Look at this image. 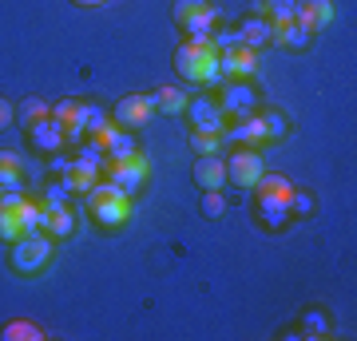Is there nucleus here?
Returning <instances> with one entry per match:
<instances>
[{"instance_id":"nucleus-10","label":"nucleus","mask_w":357,"mask_h":341,"mask_svg":"<svg viewBox=\"0 0 357 341\" xmlns=\"http://www.w3.org/2000/svg\"><path fill=\"white\" fill-rule=\"evenodd\" d=\"M255 218L266 230H286L294 222L290 199H274V195H255Z\"/></svg>"},{"instance_id":"nucleus-32","label":"nucleus","mask_w":357,"mask_h":341,"mask_svg":"<svg viewBox=\"0 0 357 341\" xmlns=\"http://www.w3.org/2000/svg\"><path fill=\"white\" fill-rule=\"evenodd\" d=\"M76 112H79V100H60L56 107H52V119L64 127V135H68V127L76 123Z\"/></svg>"},{"instance_id":"nucleus-37","label":"nucleus","mask_w":357,"mask_h":341,"mask_svg":"<svg viewBox=\"0 0 357 341\" xmlns=\"http://www.w3.org/2000/svg\"><path fill=\"white\" fill-rule=\"evenodd\" d=\"M52 179H60V175H72V159H64V151H56L52 155V163H48Z\"/></svg>"},{"instance_id":"nucleus-35","label":"nucleus","mask_w":357,"mask_h":341,"mask_svg":"<svg viewBox=\"0 0 357 341\" xmlns=\"http://www.w3.org/2000/svg\"><path fill=\"white\" fill-rule=\"evenodd\" d=\"M76 159H88V163H107V155H103V147H100V139H88V143H79V151H76Z\"/></svg>"},{"instance_id":"nucleus-24","label":"nucleus","mask_w":357,"mask_h":341,"mask_svg":"<svg viewBox=\"0 0 357 341\" xmlns=\"http://www.w3.org/2000/svg\"><path fill=\"white\" fill-rule=\"evenodd\" d=\"M16 218H20V227H24V234H36V230H44V227H48V206H44V202L24 199V206L16 211Z\"/></svg>"},{"instance_id":"nucleus-40","label":"nucleus","mask_w":357,"mask_h":341,"mask_svg":"<svg viewBox=\"0 0 357 341\" xmlns=\"http://www.w3.org/2000/svg\"><path fill=\"white\" fill-rule=\"evenodd\" d=\"M76 4H79V8H100L103 0H76Z\"/></svg>"},{"instance_id":"nucleus-11","label":"nucleus","mask_w":357,"mask_h":341,"mask_svg":"<svg viewBox=\"0 0 357 341\" xmlns=\"http://www.w3.org/2000/svg\"><path fill=\"white\" fill-rule=\"evenodd\" d=\"M294 24H302L306 32H326L333 24V0H298Z\"/></svg>"},{"instance_id":"nucleus-1","label":"nucleus","mask_w":357,"mask_h":341,"mask_svg":"<svg viewBox=\"0 0 357 341\" xmlns=\"http://www.w3.org/2000/svg\"><path fill=\"white\" fill-rule=\"evenodd\" d=\"M175 72L187 79V84H199V88L222 84V79H218V48L211 44V36L183 40L175 48Z\"/></svg>"},{"instance_id":"nucleus-2","label":"nucleus","mask_w":357,"mask_h":341,"mask_svg":"<svg viewBox=\"0 0 357 341\" xmlns=\"http://www.w3.org/2000/svg\"><path fill=\"white\" fill-rule=\"evenodd\" d=\"M52 234H44V230H36V234H20V238L13 242V254H8V266H13L20 278H32V274H40V270H48L52 262Z\"/></svg>"},{"instance_id":"nucleus-6","label":"nucleus","mask_w":357,"mask_h":341,"mask_svg":"<svg viewBox=\"0 0 357 341\" xmlns=\"http://www.w3.org/2000/svg\"><path fill=\"white\" fill-rule=\"evenodd\" d=\"M222 115L230 119H243V115H255L258 112V91L250 79H222V100H218Z\"/></svg>"},{"instance_id":"nucleus-28","label":"nucleus","mask_w":357,"mask_h":341,"mask_svg":"<svg viewBox=\"0 0 357 341\" xmlns=\"http://www.w3.org/2000/svg\"><path fill=\"white\" fill-rule=\"evenodd\" d=\"M255 195H274V199H290L294 195V183L286 175H262L255 183Z\"/></svg>"},{"instance_id":"nucleus-21","label":"nucleus","mask_w":357,"mask_h":341,"mask_svg":"<svg viewBox=\"0 0 357 341\" xmlns=\"http://www.w3.org/2000/svg\"><path fill=\"white\" fill-rule=\"evenodd\" d=\"M147 100H151V107L159 115H183L191 96H183L178 88H155V91H147Z\"/></svg>"},{"instance_id":"nucleus-38","label":"nucleus","mask_w":357,"mask_h":341,"mask_svg":"<svg viewBox=\"0 0 357 341\" xmlns=\"http://www.w3.org/2000/svg\"><path fill=\"white\" fill-rule=\"evenodd\" d=\"M13 123H16V107L4 100V96H0V131H8Z\"/></svg>"},{"instance_id":"nucleus-26","label":"nucleus","mask_w":357,"mask_h":341,"mask_svg":"<svg viewBox=\"0 0 357 341\" xmlns=\"http://www.w3.org/2000/svg\"><path fill=\"white\" fill-rule=\"evenodd\" d=\"M294 8L298 0H262V16L270 24H294Z\"/></svg>"},{"instance_id":"nucleus-34","label":"nucleus","mask_w":357,"mask_h":341,"mask_svg":"<svg viewBox=\"0 0 357 341\" xmlns=\"http://www.w3.org/2000/svg\"><path fill=\"white\" fill-rule=\"evenodd\" d=\"M211 44H215L218 52H227V48H238L243 36H238V28H215V32H211Z\"/></svg>"},{"instance_id":"nucleus-36","label":"nucleus","mask_w":357,"mask_h":341,"mask_svg":"<svg viewBox=\"0 0 357 341\" xmlns=\"http://www.w3.org/2000/svg\"><path fill=\"white\" fill-rule=\"evenodd\" d=\"M290 211H294V218H298V215H310V211H314V199H310L306 190L294 187V195H290Z\"/></svg>"},{"instance_id":"nucleus-39","label":"nucleus","mask_w":357,"mask_h":341,"mask_svg":"<svg viewBox=\"0 0 357 341\" xmlns=\"http://www.w3.org/2000/svg\"><path fill=\"white\" fill-rule=\"evenodd\" d=\"M0 163L4 167H20V155L16 151H0Z\"/></svg>"},{"instance_id":"nucleus-29","label":"nucleus","mask_w":357,"mask_h":341,"mask_svg":"<svg viewBox=\"0 0 357 341\" xmlns=\"http://www.w3.org/2000/svg\"><path fill=\"white\" fill-rule=\"evenodd\" d=\"M258 115H262V123H266V139L270 143H278V139L290 135V119H286L278 107H266V112H258Z\"/></svg>"},{"instance_id":"nucleus-31","label":"nucleus","mask_w":357,"mask_h":341,"mask_svg":"<svg viewBox=\"0 0 357 341\" xmlns=\"http://www.w3.org/2000/svg\"><path fill=\"white\" fill-rule=\"evenodd\" d=\"M20 234H24V227H20L16 211H4V206H0V242H16Z\"/></svg>"},{"instance_id":"nucleus-17","label":"nucleus","mask_w":357,"mask_h":341,"mask_svg":"<svg viewBox=\"0 0 357 341\" xmlns=\"http://www.w3.org/2000/svg\"><path fill=\"white\" fill-rule=\"evenodd\" d=\"M238 36H243L246 48H255V52H258V48H266V44H270V36H274V24H270L262 13H258V16L250 13L243 24H238Z\"/></svg>"},{"instance_id":"nucleus-18","label":"nucleus","mask_w":357,"mask_h":341,"mask_svg":"<svg viewBox=\"0 0 357 341\" xmlns=\"http://www.w3.org/2000/svg\"><path fill=\"white\" fill-rule=\"evenodd\" d=\"M333 333V321L330 314L321 310V305H310V310H302V317H298V338H330Z\"/></svg>"},{"instance_id":"nucleus-22","label":"nucleus","mask_w":357,"mask_h":341,"mask_svg":"<svg viewBox=\"0 0 357 341\" xmlns=\"http://www.w3.org/2000/svg\"><path fill=\"white\" fill-rule=\"evenodd\" d=\"M44 234H52V238H72V234H76V211H72V202L48 211V227H44Z\"/></svg>"},{"instance_id":"nucleus-19","label":"nucleus","mask_w":357,"mask_h":341,"mask_svg":"<svg viewBox=\"0 0 357 341\" xmlns=\"http://www.w3.org/2000/svg\"><path fill=\"white\" fill-rule=\"evenodd\" d=\"M178 28L187 32V40H203V36H211V32L218 28V8L211 4V0H206L203 8H199L195 16H187V20H183Z\"/></svg>"},{"instance_id":"nucleus-13","label":"nucleus","mask_w":357,"mask_h":341,"mask_svg":"<svg viewBox=\"0 0 357 341\" xmlns=\"http://www.w3.org/2000/svg\"><path fill=\"white\" fill-rule=\"evenodd\" d=\"M88 139H100L107 163H112V159H128V155L139 151V147H135V131H123V127H115V123H107L100 135H88Z\"/></svg>"},{"instance_id":"nucleus-14","label":"nucleus","mask_w":357,"mask_h":341,"mask_svg":"<svg viewBox=\"0 0 357 341\" xmlns=\"http://www.w3.org/2000/svg\"><path fill=\"white\" fill-rule=\"evenodd\" d=\"M28 143H32L40 155H56V151H64L68 135H64V127L48 115V119H40V123L28 127Z\"/></svg>"},{"instance_id":"nucleus-20","label":"nucleus","mask_w":357,"mask_h":341,"mask_svg":"<svg viewBox=\"0 0 357 341\" xmlns=\"http://www.w3.org/2000/svg\"><path fill=\"white\" fill-rule=\"evenodd\" d=\"M270 44H278V48H286V52H306L310 44H314V32H306L302 24H274Z\"/></svg>"},{"instance_id":"nucleus-23","label":"nucleus","mask_w":357,"mask_h":341,"mask_svg":"<svg viewBox=\"0 0 357 341\" xmlns=\"http://www.w3.org/2000/svg\"><path fill=\"white\" fill-rule=\"evenodd\" d=\"M0 341H44V329L32 317H16L8 326H0Z\"/></svg>"},{"instance_id":"nucleus-3","label":"nucleus","mask_w":357,"mask_h":341,"mask_svg":"<svg viewBox=\"0 0 357 341\" xmlns=\"http://www.w3.org/2000/svg\"><path fill=\"white\" fill-rule=\"evenodd\" d=\"M147 171H151V163L143 159V151L128 155V159H112V163H103V175L112 179V183L123 190V195H131V199L143 190V183H147Z\"/></svg>"},{"instance_id":"nucleus-5","label":"nucleus","mask_w":357,"mask_h":341,"mask_svg":"<svg viewBox=\"0 0 357 341\" xmlns=\"http://www.w3.org/2000/svg\"><path fill=\"white\" fill-rule=\"evenodd\" d=\"M262 175H266V167H262V155L255 147H234L227 155V183H234L243 190H255V183Z\"/></svg>"},{"instance_id":"nucleus-12","label":"nucleus","mask_w":357,"mask_h":341,"mask_svg":"<svg viewBox=\"0 0 357 341\" xmlns=\"http://www.w3.org/2000/svg\"><path fill=\"white\" fill-rule=\"evenodd\" d=\"M91 215H96V222H100L103 230H119L128 227L131 215H135V206H131L128 195H119V199H103V202H91Z\"/></svg>"},{"instance_id":"nucleus-30","label":"nucleus","mask_w":357,"mask_h":341,"mask_svg":"<svg viewBox=\"0 0 357 341\" xmlns=\"http://www.w3.org/2000/svg\"><path fill=\"white\" fill-rule=\"evenodd\" d=\"M191 151H195V155H222V135L191 131Z\"/></svg>"},{"instance_id":"nucleus-33","label":"nucleus","mask_w":357,"mask_h":341,"mask_svg":"<svg viewBox=\"0 0 357 341\" xmlns=\"http://www.w3.org/2000/svg\"><path fill=\"white\" fill-rule=\"evenodd\" d=\"M203 215L206 218H222L227 215V199H222V190H203Z\"/></svg>"},{"instance_id":"nucleus-9","label":"nucleus","mask_w":357,"mask_h":341,"mask_svg":"<svg viewBox=\"0 0 357 341\" xmlns=\"http://www.w3.org/2000/svg\"><path fill=\"white\" fill-rule=\"evenodd\" d=\"M222 139L227 143H234V147H262V143H270L266 139V123H262V115H243V119H234V123L222 131Z\"/></svg>"},{"instance_id":"nucleus-4","label":"nucleus","mask_w":357,"mask_h":341,"mask_svg":"<svg viewBox=\"0 0 357 341\" xmlns=\"http://www.w3.org/2000/svg\"><path fill=\"white\" fill-rule=\"evenodd\" d=\"M155 119V107L151 100L143 96V91H128V96H119L112 107V123L123 127V131H143V127Z\"/></svg>"},{"instance_id":"nucleus-25","label":"nucleus","mask_w":357,"mask_h":341,"mask_svg":"<svg viewBox=\"0 0 357 341\" xmlns=\"http://www.w3.org/2000/svg\"><path fill=\"white\" fill-rule=\"evenodd\" d=\"M40 202H44L48 211H56V206H68V202H72V179H68V175L52 179L48 187H44V195H40Z\"/></svg>"},{"instance_id":"nucleus-15","label":"nucleus","mask_w":357,"mask_h":341,"mask_svg":"<svg viewBox=\"0 0 357 341\" xmlns=\"http://www.w3.org/2000/svg\"><path fill=\"white\" fill-rule=\"evenodd\" d=\"M107 123H112V115L103 112L100 103H79L76 123L68 127V139H88V135H100Z\"/></svg>"},{"instance_id":"nucleus-7","label":"nucleus","mask_w":357,"mask_h":341,"mask_svg":"<svg viewBox=\"0 0 357 341\" xmlns=\"http://www.w3.org/2000/svg\"><path fill=\"white\" fill-rule=\"evenodd\" d=\"M187 119H191V131H206V135H222V127H227V115H222L215 96L187 100Z\"/></svg>"},{"instance_id":"nucleus-16","label":"nucleus","mask_w":357,"mask_h":341,"mask_svg":"<svg viewBox=\"0 0 357 341\" xmlns=\"http://www.w3.org/2000/svg\"><path fill=\"white\" fill-rule=\"evenodd\" d=\"M191 175L203 190H222L227 187V159L222 155H199V163H195Z\"/></svg>"},{"instance_id":"nucleus-8","label":"nucleus","mask_w":357,"mask_h":341,"mask_svg":"<svg viewBox=\"0 0 357 341\" xmlns=\"http://www.w3.org/2000/svg\"><path fill=\"white\" fill-rule=\"evenodd\" d=\"M258 72V52L238 44V48L218 52V79H250Z\"/></svg>"},{"instance_id":"nucleus-27","label":"nucleus","mask_w":357,"mask_h":341,"mask_svg":"<svg viewBox=\"0 0 357 341\" xmlns=\"http://www.w3.org/2000/svg\"><path fill=\"white\" fill-rule=\"evenodd\" d=\"M16 115H20V123H24V131H28L32 123H40V119H48V115H52V107H48L44 100H40V96H28V100L20 103V107H16Z\"/></svg>"}]
</instances>
